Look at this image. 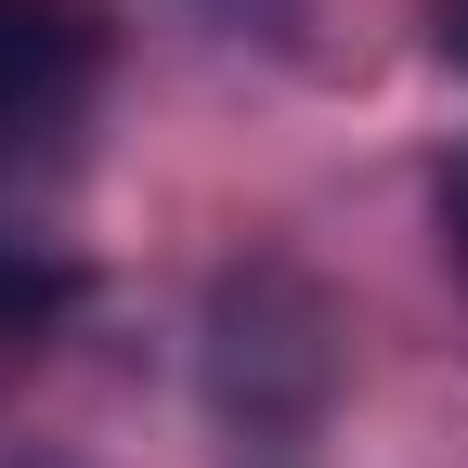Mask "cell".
<instances>
[{"instance_id":"1","label":"cell","mask_w":468,"mask_h":468,"mask_svg":"<svg viewBox=\"0 0 468 468\" xmlns=\"http://www.w3.org/2000/svg\"><path fill=\"white\" fill-rule=\"evenodd\" d=\"M104 66V0H0V144L66 131Z\"/></svg>"},{"instance_id":"2","label":"cell","mask_w":468,"mask_h":468,"mask_svg":"<svg viewBox=\"0 0 468 468\" xmlns=\"http://www.w3.org/2000/svg\"><path fill=\"white\" fill-rule=\"evenodd\" d=\"M66 300H79V273L0 234V338H14V325H39V313H66Z\"/></svg>"},{"instance_id":"3","label":"cell","mask_w":468,"mask_h":468,"mask_svg":"<svg viewBox=\"0 0 468 468\" xmlns=\"http://www.w3.org/2000/svg\"><path fill=\"white\" fill-rule=\"evenodd\" d=\"M430 208H442V248L468 261V156H442V183H430Z\"/></svg>"},{"instance_id":"4","label":"cell","mask_w":468,"mask_h":468,"mask_svg":"<svg viewBox=\"0 0 468 468\" xmlns=\"http://www.w3.org/2000/svg\"><path fill=\"white\" fill-rule=\"evenodd\" d=\"M442 39H455V52H468V0H442Z\"/></svg>"}]
</instances>
